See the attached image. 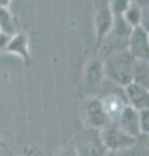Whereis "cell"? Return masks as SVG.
Returning a JSON list of instances; mask_svg holds the SVG:
<instances>
[{"instance_id": "1", "label": "cell", "mask_w": 149, "mask_h": 156, "mask_svg": "<svg viewBox=\"0 0 149 156\" xmlns=\"http://www.w3.org/2000/svg\"><path fill=\"white\" fill-rule=\"evenodd\" d=\"M105 80L113 82L117 86L126 87L132 82L135 58L127 50L113 53L103 58Z\"/></svg>"}, {"instance_id": "2", "label": "cell", "mask_w": 149, "mask_h": 156, "mask_svg": "<svg viewBox=\"0 0 149 156\" xmlns=\"http://www.w3.org/2000/svg\"><path fill=\"white\" fill-rule=\"evenodd\" d=\"M103 96L99 98L101 101L105 115L108 117L109 124H117L119 116L127 107L124 89L117 86L113 82L105 80L103 82Z\"/></svg>"}, {"instance_id": "3", "label": "cell", "mask_w": 149, "mask_h": 156, "mask_svg": "<svg viewBox=\"0 0 149 156\" xmlns=\"http://www.w3.org/2000/svg\"><path fill=\"white\" fill-rule=\"evenodd\" d=\"M100 136L108 151H126L134 148L137 139L126 134L115 124H108L100 130Z\"/></svg>"}, {"instance_id": "4", "label": "cell", "mask_w": 149, "mask_h": 156, "mask_svg": "<svg viewBox=\"0 0 149 156\" xmlns=\"http://www.w3.org/2000/svg\"><path fill=\"white\" fill-rule=\"evenodd\" d=\"M75 151L78 156H105L108 152L100 136V130L95 129L84 130L78 136Z\"/></svg>"}, {"instance_id": "5", "label": "cell", "mask_w": 149, "mask_h": 156, "mask_svg": "<svg viewBox=\"0 0 149 156\" xmlns=\"http://www.w3.org/2000/svg\"><path fill=\"white\" fill-rule=\"evenodd\" d=\"M113 27V13L109 8V3H99L95 12V46L99 50L105 37Z\"/></svg>"}, {"instance_id": "6", "label": "cell", "mask_w": 149, "mask_h": 156, "mask_svg": "<svg viewBox=\"0 0 149 156\" xmlns=\"http://www.w3.org/2000/svg\"><path fill=\"white\" fill-rule=\"evenodd\" d=\"M127 51L134 56L135 60L149 61V37L148 31L141 26L135 27L128 39Z\"/></svg>"}, {"instance_id": "7", "label": "cell", "mask_w": 149, "mask_h": 156, "mask_svg": "<svg viewBox=\"0 0 149 156\" xmlns=\"http://www.w3.org/2000/svg\"><path fill=\"white\" fill-rule=\"evenodd\" d=\"M127 105L134 108L137 112L149 109V90L140 85L131 82L128 86L124 87Z\"/></svg>"}, {"instance_id": "8", "label": "cell", "mask_w": 149, "mask_h": 156, "mask_svg": "<svg viewBox=\"0 0 149 156\" xmlns=\"http://www.w3.org/2000/svg\"><path fill=\"white\" fill-rule=\"evenodd\" d=\"M86 119L88 121L90 129L95 130H101L105 125L109 124L99 98H92L86 104Z\"/></svg>"}, {"instance_id": "9", "label": "cell", "mask_w": 149, "mask_h": 156, "mask_svg": "<svg viewBox=\"0 0 149 156\" xmlns=\"http://www.w3.org/2000/svg\"><path fill=\"white\" fill-rule=\"evenodd\" d=\"M115 125L121 130H123L126 134L131 135L136 139H139L141 136L140 125H139V112L128 105L123 109V112L119 116Z\"/></svg>"}, {"instance_id": "10", "label": "cell", "mask_w": 149, "mask_h": 156, "mask_svg": "<svg viewBox=\"0 0 149 156\" xmlns=\"http://www.w3.org/2000/svg\"><path fill=\"white\" fill-rule=\"evenodd\" d=\"M7 52H11L13 55H17L22 60H30V51H29V39L27 35L23 33H17L16 35L11 37L9 43L5 48Z\"/></svg>"}, {"instance_id": "11", "label": "cell", "mask_w": 149, "mask_h": 156, "mask_svg": "<svg viewBox=\"0 0 149 156\" xmlns=\"http://www.w3.org/2000/svg\"><path fill=\"white\" fill-rule=\"evenodd\" d=\"M84 78H86V82H87L90 86L103 85L104 78H105L103 58L96 57V58H92V60L88 62L87 66H86Z\"/></svg>"}, {"instance_id": "12", "label": "cell", "mask_w": 149, "mask_h": 156, "mask_svg": "<svg viewBox=\"0 0 149 156\" xmlns=\"http://www.w3.org/2000/svg\"><path fill=\"white\" fill-rule=\"evenodd\" d=\"M132 82L149 90V61L135 60Z\"/></svg>"}, {"instance_id": "13", "label": "cell", "mask_w": 149, "mask_h": 156, "mask_svg": "<svg viewBox=\"0 0 149 156\" xmlns=\"http://www.w3.org/2000/svg\"><path fill=\"white\" fill-rule=\"evenodd\" d=\"M0 31L8 37H13L18 33L14 18L7 8H0Z\"/></svg>"}, {"instance_id": "14", "label": "cell", "mask_w": 149, "mask_h": 156, "mask_svg": "<svg viewBox=\"0 0 149 156\" xmlns=\"http://www.w3.org/2000/svg\"><path fill=\"white\" fill-rule=\"evenodd\" d=\"M124 21L131 27H139L141 26V8L137 2H131L130 7L126 9V12L122 14Z\"/></svg>"}, {"instance_id": "15", "label": "cell", "mask_w": 149, "mask_h": 156, "mask_svg": "<svg viewBox=\"0 0 149 156\" xmlns=\"http://www.w3.org/2000/svg\"><path fill=\"white\" fill-rule=\"evenodd\" d=\"M130 4H131V0H114V2H109V8L113 16H122L130 7Z\"/></svg>"}, {"instance_id": "16", "label": "cell", "mask_w": 149, "mask_h": 156, "mask_svg": "<svg viewBox=\"0 0 149 156\" xmlns=\"http://www.w3.org/2000/svg\"><path fill=\"white\" fill-rule=\"evenodd\" d=\"M139 125L141 135H149V109L139 112Z\"/></svg>"}, {"instance_id": "17", "label": "cell", "mask_w": 149, "mask_h": 156, "mask_svg": "<svg viewBox=\"0 0 149 156\" xmlns=\"http://www.w3.org/2000/svg\"><path fill=\"white\" fill-rule=\"evenodd\" d=\"M141 8V27L149 31V2H137Z\"/></svg>"}, {"instance_id": "18", "label": "cell", "mask_w": 149, "mask_h": 156, "mask_svg": "<svg viewBox=\"0 0 149 156\" xmlns=\"http://www.w3.org/2000/svg\"><path fill=\"white\" fill-rule=\"evenodd\" d=\"M105 156H135L134 150H126V151H108Z\"/></svg>"}, {"instance_id": "19", "label": "cell", "mask_w": 149, "mask_h": 156, "mask_svg": "<svg viewBox=\"0 0 149 156\" xmlns=\"http://www.w3.org/2000/svg\"><path fill=\"white\" fill-rule=\"evenodd\" d=\"M9 39H11V37H8L4 33H0V51H5V48L9 43Z\"/></svg>"}, {"instance_id": "20", "label": "cell", "mask_w": 149, "mask_h": 156, "mask_svg": "<svg viewBox=\"0 0 149 156\" xmlns=\"http://www.w3.org/2000/svg\"><path fill=\"white\" fill-rule=\"evenodd\" d=\"M56 156H78V155H76L75 147H68V148H64L62 151H60Z\"/></svg>"}, {"instance_id": "21", "label": "cell", "mask_w": 149, "mask_h": 156, "mask_svg": "<svg viewBox=\"0 0 149 156\" xmlns=\"http://www.w3.org/2000/svg\"><path fill=\"white\" fill-rule=\"evenodd\" d=\"M0 33H2V31H0Z\"/></svg>"}]
</instances>
